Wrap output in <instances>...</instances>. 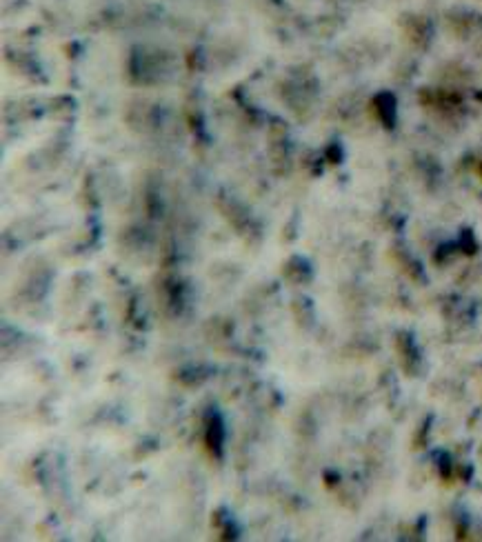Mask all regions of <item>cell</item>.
<instances>
[{"mask_svg": "<svg viewBox=\"0 0 482 542\" xmlns=\"http://www.w3.org/2000/svg\"><path fill=\"white\" fill-rule=\"evenodd\" d=\"M204 440H207V447L211 449L213 456L223 453V440H225V429H223V420L218 414H211L207 420V433H204Z\"/></svg>", "mask_w": 482, "mask_h": 542, "instance_id": "1", "label": "cell"}]
</instances>
